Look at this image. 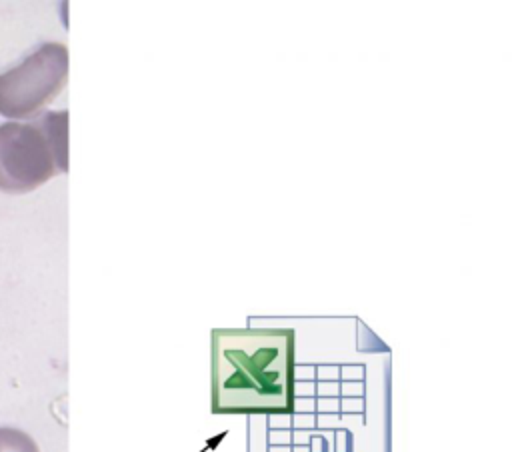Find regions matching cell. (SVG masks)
<instances>
[{
    "mask_svg": "<svg viewBox=\"0 0 512 452\" xmlns=\"http://www.w3.org/2000/svg\"><path fill=\"white\" fill-rule=\"evenodd\" d=\"M0 452H38L28 434L14 428H0Z\"/></svg>",
    "mask_w": 512,
    "mask_h": 452,
    "instance_id": "obj_4",
    "label": "cell"
},
{
    "mask_svg": "<svg viewBox=\"0 0 512 452\" xmlns=\"http://www.w3.org/2000/svg\"><path fill=\"white\" fill-rule=\"evenodd\" d=\"M68 170V112L0 124V190L26 194Z\"/></svg>",
    "mask_w": 512,
    "mask_h": 452,
    "instance_id": "obj_2",
    "label": "cell"
},
{
    "mask_svg": "<svg viewBox=\"0 0 512 452\" xmlns=\"http://www.w3.org/2000/svg\"><path fill=\"white\" fill-rule=\"evenodd\" d=\"M294 408V332L220 328L212 334V410L288 414Z\"/></svg>",
    "mask_w": 512,
    "mask_h": 452,
    "instance_id": "obj_1",
    "label": "cell"
},
{
    "mask_svg": "<svg viewBox=\"0 0 512 452\" xmlns=\"http://www.w3.org/2000/svg\"><path fill=\"white\" fill-rule=\"evenodd\" d=\"M68 80V48L44 42L16 66L0 72V116L30 120L64 90Z\"/></svg>",
    "mask_w": 512,
    "mask_h": 452,
    "instance_id": "obj_3",
    "label": "cell"
}]
</instances>
